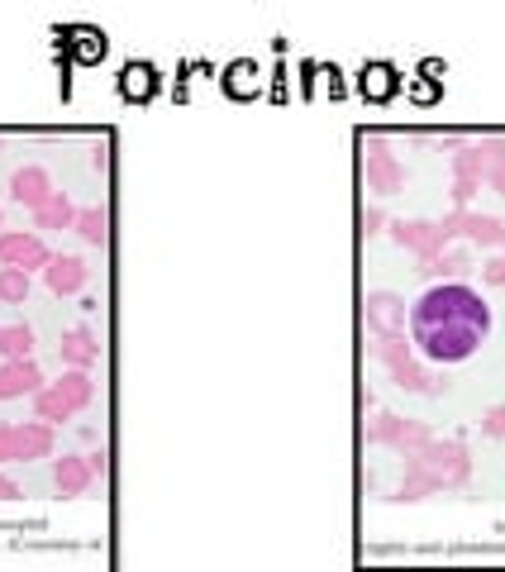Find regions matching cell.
<instances>
[{
    "mask_svg": "<svg viewBox=\"0 0 505 572\" xmlns=\"http://www.w3.org/2000/svg\"><path fill=\"white\" fill-rule=\"evenodd\" d=\"M486 339H492V306L468 282H435L410 306V343L435 367L472 363Z\"/></svg>",
    "mask_w": 505,
    "mask_h": 572,
    "instance_id": "obj_1",
    "label": "cell"
},
{
    "mask_svg": "<svg viewBox=\"0 0 505 572\" xmlns=\"http://www.w3.org/2000/svg\"><path fill=\"white\" fill-rule=\"evenodd\" d=\"M406 463H415L420 472L439 482V492H449V486H468L472 477V458H468V443L458 439H429L425 449H415Z\"/></svg>",
    "mask_w": 505,
    "mask_h": 572,
    "instance_id": "obj_2",
    "label": "cell"
},
{
    "mask_svg": "<svg viewBox=\"0 0 505 572\" xmlns=\"http://www.w3.org/2000/svg\"><path fill=\"white\" fill-rule=\"evenodd\" d=\"M363 177H367V191H377V196H396L400 186H406V167H400V157L386 148L382 134L363 139Z\"/></svg>",
    "mask_w": 505,
    "mask_h": 572,
    "instance_id": "obj_3",
    "label": "cell"
},
{
    "mask_svg": "<svg viewBox=\"0 0 505 572\" xmlns=\"http://www.w3.org/2000/svg\"><path fill=\"white\" fill-rule=\"evenodd\" d=\"M363 324L372 339H396L410 329V310H406V296L396 292H367L363 296Z\"/></svg>",
    "mask_w": 505,
    "mask_h": 572,
    "instance_id": "obj_4",
    "label": "cell"
},
{
    "mask_svg": "<svg viewBox=\"0 0 505 572\" xmlns=\"http://www.w3.org/2000/svg\"><path fill=\"white\" fill-rule=\"evenodd\" d=\"M363 439L367 443H382V449H396V453H415V449H425L429 439V425L425 420H400V415H377L372 420V429H363Z\"/></svg>",
    "mask_w": 505,
    "mask_h": 572,
    "instance_id": "obj_5",
    "label": "cell"
},
{
    "mask_svg": "<svg viewBox=\"0 0 505 572\" xmlns=\"http://www.w3.org/2000/svg\"><path fill=\"white\" fill-rule=\"evenodd\" d=\"M48 263H53V249L34 234V229H6V234H0V267H20L34 277V272H43Z\"/></svg>",
    "mask_w": 505,
    "mask_h": 572,
    "instance_id": "obj_6",
    "label": "cell"
},
{
    "mask_svg": "<svg viewBox=\"0 0 505 572\" xmlns=\"http://www.w3.org/2000/svg\"><path fill=\"white\" fill-rule=\"evenodd\" d=\"M386 229H392V239L400 243V249H410L415 257H420V267L435 263V257L449 249L443 234H439V220H392Z\"/></svg>",
    "mask_w": 505,
    "mask_h": 572,
    "instance_id": "obj_7",
    "label": "cell"
},
{
    "mask_svg": "<svg viewBox=\"0 0 505 572\" xmlns=\"http://www.w3.org/2000/svg\"><path fill=\"white\" fill-rule=\"evenodd\" d=\"M57 353H63V363L67 372H91L100 363V339H96V329L91 324H72L63 343H57Z\"/></svg>",
    "mask_w": 505,
    "mask_h": 572,
    "instance_id": "obj_8",
    "label": "cell"
},
{
    "mask_svg": "<svg viewBox=\"0 0 505 572\" xmlns=\"http://www.w3.org/2000/svg\"><path fill=\"white\" fill-rule=\"evenodd\" d=\"M43 282H48L53 296H77L81 286L91 282V267H86L77 253H53V263L43 267Z\"/></svg>",
    "mask_w": 505,
    "mask_h": 572,
    "instance_id": "obj_9",
    "label": "cell"
},
{
    "mask_svg": "<svg viewBox=\"0 0 505 572\" xmlns=\"http://www.w3.org/2000/svg\"><path fill=\"white\" fill-rule=\"evenodd\" d=\"M10 196L20 200V206H29V215H34L43 200H53V177L48 172H43L39 163H29V167H20L10 177Z\"/></svg>",
    "mask_w": 505,
    "mask_h": 572,
    "instance_id": "obj_10",
    "label": "cell"
},
{
    "mask_svg": "<svg viewBox=\"0 0 505 572\" xmlns=\"http://www.w3.org/2000/svg\"><path fill=\"white\" fill-rule=\"evenodd\" d=\"M43 392V372L39 363H0V400H20V396H39Z\"/></svg>",
    "mask_w": 505,
    "mask_h": 572,
    "instance_id": "obj_11",
    "label": "cell"
},
{
    "mask_svg": "<svg viewBox=\"0 0 505 572\" xmlns=\"http://www.w3.org/2000/svg\"><path fill=\"white\" fill-rule=\"evenodd\" d=\"M463 239L472 243V249H492V253H505V220H501V215L463 210Z\"/></svg>",
    "mask_w": 505,
    "mask_h": 572,
    "instance_id": "obj_12",
    "label": "cell"
},
{
    "mask_svg": "<svg viewBox=\"0 0 505 572\" xmlns=\"http://www.w3.org/2000/svg\"><path fill=\"white\" fill-rule=\"evenodd\" d=\"M34 458H53V425L24 420L14 425V463H34Z\"/></svg>",
    "mask_w": 505,
    "mask_h": 572,
    "instance_id": "obj_13",
    "label": "cell"
},
{
    "mask_svg": "<svg viewBox=\"0 0 505 572\" xmlns=\"http://www.w3.org/2000/svg\"><path fill=\"white\" fill-rule=\"evenodd\" d=\"M91 482H96V472L77 453H67V458H57V463H53V486L63 496H86V492H91Z\"/></svg>",
    "mask_w": 505,
    "mask_h": 572,
    "instance_id": "obj_14",
    "label": "cell"
},
{
    "mask_svg": "<svg viewBox=\"0 0 505 572\" xmlns=\"http://www.w3.org/2000/svg\"><path fill=\"white\" fill-rule=\"evenodd\" d=\"M72 224H77V206L63 191H53V200H43L34 210V229H72Z\"/></svg>",
    "mask_w": 505,
    "mask_h": 572,
    "instance_id": "obj_15",
    "label": "cell"
},
{
    "mask_svg": "<svg viewBox=\"0 0 505 572\" xmlns=\"http://www.w3.org/2000/svg\"><path fill=\"white\" fill-rule=\"evenodd\" d=\"M0 353H6V363H29V358H34V329L0 324Z\"/></svg>",
    "mask_w": 505,
    "mask_h": 572,
    "instance_id": "obj_16",
    "label": "cell"
},
{
    "mask_svg": "<svg viewBox=\"0 0 505 572\" xmlns=\"http://www.w3.org/2000/svg\"><path fill=\"white\" fill-rule=\"evenodd\" d=\"M57 392H63V400L72 410H86L96 400V382H91V372H63V382H53Z\"/></svg>",
    "mask_w": 505,
    "mask_h": 572,
    "instance_id": "obj_17",
    "label": "cell"
},
{
    "mask_svg": "<svg viewBox=\"0 0 505 572\" xmlns=\"http://www.w3.org/2000/svg\"><path fill=\"white\" fill-rule=\"evenodd\" d=\"M72 415H77V410L67 406L57 386H43V392L34 396V420H43V425H63V420H72Z\"/></svg>",
    "mask_w": 505,
    "mask_h": 572,
    "instance_id": "obj_18",
    "label": "cell"
},
{
    "mask_svg": "<svg viewBox=\"0 0 505 572\" xmlns=\"http://www.w3.org/2000/svg\"><path fill=\"white\" fill-rule=\"evenodd\" d=\"M425 272V277H453V282H463L468 277V272H472V253H463V249H443L439 257H435V263H425L420 267Z\"/></svg>",
    "mask_w": 505,
    "mask_h": 572,
    "instance_id": "obj_19",
    "label": "cell"
},
{
    "mask_svg": "<svg viewBox=\"0 0 505 572\" xmlns=\"http://www.w3.org/2000/svg\"><path fill=\"white\" fill-rule=\"evenodd\" d=\"M34 292V277L20 267H0V306H24Z\"/></svg>",
    "mask_w": 505,
    "mask_h": 572,
    "instance_id": "obj_20",
    "label": "cell"
},
{
    "mask_svg": "<svg viewBox=\"0 0 505 572\" xmlns=\"http://www.w3.org/2000/svg\"><path fill=\"white\" fill-rule=\"evenodd\" d=\"M72 229H77V234H81L86 243H96V249H100V243L110 239V215H106V206L77 210V224H72Z\"/></svg>",
    "mask_w": 505,
    "mask_h": 572,
    "instance_id": "obj_21",
    "label": "cell"
},
{
    "mask_svg": "<svg viewBox=\"0 0 505 572\" xmlns=\"http://www.w3.org/2000/svg\"><path fill=\"white\" fill-rule=\"evenodd\" d=\"M435 492H439V482L429 477V472H420L415 463H406V477H400L396 501H425V496H435Z\"/></svg>",
    "mask_w": 505,
    "mask_h": 572,
    "instance_id": "obj_22",
    "label": "cell"
},
{
    "mask_svg": "<svg viewBox=\"0 0 505 572\" xmlns=\"http://www.w3.org/2000/svg\"><path fill=\"white\" fill-rule=\"evenodd\" d=\"M372 353H377L382 367H392V363H400V358L415 353V343H410L406 334H396V339H377V343H372Z\"/></svg>",
    "mask_w": 505,
    "mask_h": 572,
    "instance_id": "obj_23",
    "label": "cell"
},
{
    "mask_svg": "<svg viewBox=\"0 0 505 572\" xmlns=\"http://www.w3.org/2000/svg\"><path fill=\"white\" fill-rule=\"evenodd\" d=\"M382 224H392V220H386V210H377V206H367L363 215H358V229H363V239L382 234Z\"/></svg>",
    "mask_w": 505,
    "mask_h": 572,
    "instance_id": "obj_24",
    "label": "cell"
},
{
    "mask_svg": "<svg viewBox=\"0 0 505 572\" xmlns=\"http://www.w3.org/2000/svg\"><path fill=\"white\" fill-rule=\"evenodd\" d=\"M482 435L486 439H505V406H492L482 415Z\"/></svg>",
    "mask_w": 505,
    "mask_h": 572,
    "instance_id": "obj_25",
    "label": "cell"
},
{
    "mask_svg": "<svg viewBox=\"0 0 505 572\" xmlns=\"http://www.w3.org/2000/svg\"><path fill=\"white\" fill-rule=\"evenodd\" d=\"M477 191H482V182H453V210H468Z\"/></svg>",
    "mask_w": 505,
    "mask_h": 572,
    "instance_id": "obj_26",
    "label": "cell"
},
{
    "mask_svg": "<svg viewBox=\"0 0 505 572\" xmlns=\"http://www.w3.org/2000/svg\"><path fill=\"white\" fill-rule=\"evenodd\" d=\"M482 282L486 286H505V253H496L492 263H482Z\"/></svg>",
    "mask_w": 505,
    "mask_h": 572,
    "instance_id": "obj_27",
    "label": "cell"
},
{
    "mask_svg": "<svg viewBox=\"0 0 505 572\" xmlns=\"http://www.w3.org/2000/svg\"><path fill=\"white\" fill-rule=\"evenodd\" d=\"M0 463H14V425H0Z\"/></svg>",
    "mask_w": 505,
    "mask_h": 572,
    "instance_id": "obj_28",
    "label": "cell"
},
{
    "mask_svg": "<svg viewBox=\"0 0 505 572\" xmlns=\"http://www.w3.org/2000/svg\"><path fill=\"white\" fill-rule=\"evenodd\" d=\"M86 463H91L96 477H106V468H110V453L106 449H96V453H86Z\"/></svg>",
    "mask_w": 505,
    "mask_h": 572,
    "instance_id": "obj_29",
    "label": "cell"
},
{
    "mask_svg": "<svg viewBox=\"0 0 505 572\" xmlns=\"http://www.w3.org/2000/svg\"><path fill=\"white\" fill-rule=\"evenodd\" d=\"M486 186H492L496 196H505V163H501V167H492V172H486Z\"/></svg>",
    "mask_w": 505,
    "mask_h": 572,
    "instance_id": "obj_30",
    "label": "cell"
},
{
    "mask_svg": "<svg viewBox=\"0 0 505 572\" xmlns=\"http://www.w3.org/2000/svg\"><path fill=\"white\" fill-rule=\"evenodd\" d=\"M14 496H20V482H14V477H6V472H0V501H14Z\"/></svg>",
    "mask_w": 505,
    "mask_h": 572,
    "instance_id": "obj_31",
    "label": "cell"
},
{
    "mask_svg": "<svg viewBox=\"0 0 505 572\" xmlns=\"http://www.w3.org/2000/svg\"><path fill=\"white\" fill-rule=\"evenodd\" d=\"M0 234H6V215H0Z\"/></svg>",
    "mask_w": 505,
    "mask_h": 572,
    "instance_id": "obj_32",
    "label": "cell"
}]
</instances>
